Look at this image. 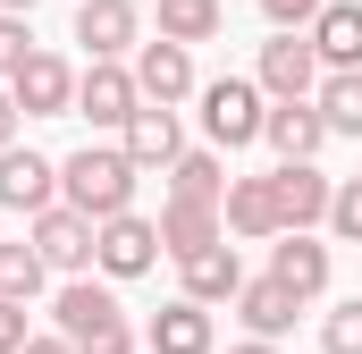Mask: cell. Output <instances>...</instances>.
I'll return each instance as SVG.
<instances>
[{
    "instance_id": "1",
    "label": "cell",
    "mask_w": 362,
    "mask_h": 354,
    "mask_svg": "<svg viewBox=\"0 0 362 354\" xmlns=\"http://www.w3.org/2000/svg\"><path fill=\"white\" fill-rule=\"evenodd\" d=\"M135 185H144V169L127 161V144H76V152L59 161V202H76L85 219L135 211Z\"/></svg>"
},
{
    "instance_id": "2",
    "label": "cell",
    "mask_w": 362,
    "mask_h": 354,
    "mask_svg": "<svg viewBox=\"0 0 362 354\" xmlns=\"http://www.w3.org/2000/svg\"><path fill=\"white\" fill-rule=\"evenodd\" d=\"M194 101H202V135H211L219 152H245V144H262L270 93L253 85V76H211V85H194Z\"/></svg>"
},
{
    "instance_id": "3",
    "label": "cell",
    "mask_w": 362,
    "mask_h": 354,
    "mask_svg": "<svg viewBox=\"0 0 362 354\" xmlns=\"http://www.w3.org/2000/svg\"><path fill=\"white\" fill-rule=\"evenodd\" d=\"M93 270H101V278H118V287L152 278V270H160V219H144V211L101 219V228H93Z\"/></svg>"
},
{
    "instance_id": "4",
    "label": "cell",
    "mask_w": 362,
    "mask_h": 354,
    "mask_svg": "<svg viewBox=\"0 0 362 354\" xmlns=\"http://www.w3.org/2000/svg\"><path fill=\"white\" fill-rule=\"evenodd\" d=\"M135 110H144L135 59H85L76 68V118H93V135H118Z\"/></svg>"
},
{
    "instance_id": "5",
    "label": "cell",
    "mask_w": 362,
    "mask_h": 354,
    "mask_svg": "<svg viewBox=\"0 0 362 354\" xmlns=\"http://www.w3.org/2000/svg\"><path fill=\"white\" fill-rule=\"evenodd\" d=\"M253 85L270 93V101H312L320 93V51H312V34L295 25V34H278L262 42V59H253Z\"/></svg>"
},
{
    "instance_id": "6",
    "label": "cell",
    "mask_w": 362,
    "mask_h": 354,
    "mask_svg": "<svg viewBox=\"0 0 362 354\" xmlns=\"http://www.w3.org/2000/svg\"><path fill=\"white\" fill-rule=\"evenodd\" d=\"M8 93H17V110H25V118H76V68H68L59 51H42V42L17 59Z\"/></svg>"
},
{
    "instance_id": "7",
    "label": "cell",
    "mask_w": 362,
    "mask_h": 354,
    "mask_svg": "<svg viewBox=\"0 0 362 354\" xmlns=\"http://www.w3.org/2000/svg\"><path fill=\"white\" fill-rule=\"evenodd\" d=\"M110 321H127V304H118V278H101V270L59 278V295H51V329H68V338L85 346L93 329H110Z\"/></svg>"
},
{
    "instance_id": "8",
    "label": "cell",
    "mask_w": 362,
    "mask_h": 354,
    "mask_svg": "<svg viewBox=\"0 0 362 354\" xmlns=\"http://www.w3.org/2000/svg\"><path fill=\"white\" fill-rule=\"evenodd\" d=\"M270 270L303 295V304H320L329 278H337V236H320V228H286V236H270Z\"/></svg>"
},
{
    "instance_id": "9",
    "label": "cell",
    "mask_w": 362,
    "mask_h": 354,
    "mask_svg": "<svg viewBox=\"0 0 362 354\" xmlns=\"http://www.w3.org/2000/svg\"><path fill=\"white\" fill-rule=\"evenodd\" d=\"M270 194H278V236H286V228H329V194H337V177L320 169V161H278V169H270Z\"/></svg>"
},
{
    "instance_id": "10",
    "label": "cell",
    "mask_w": 362,
    "mask_h": 354,
    "mask_svg": "<svg viewBox=\"0 0 362 354\" xmlns=\"http://www.w3.org/2000/svg\"><path fill=\"white\" fill-rule=\"evenodd\" d=\"M93 228L101 219H85L76 202H51V211H34L25 219V236H34V253L59 270V278H76V270H93Z\"/></svg>"
},
{
    "instance_id": "11",
    "label": "cell",
    "mask_w": 362,
    "mask_h": 354,
    "mask_svg": "<svg viewBox=\"0 0 362 354\" xmlns=\"http://www.w3.org/2000/svg\"><path fill=\"white\" fill-rule=\"evenodd\" d=\"M144 354H219V321H211V304L169 295V304L144 321Z\"/></svg>"
},
{
    "instance_id": "12",
    "label": "cell",
    "mask_w": 362,
    "mask_h": 354,
    "mask_svg": "<svg viewBox=\"0 0 362 354\" xmlns=\"http://www.w3.org/2000/svg\"><path fill=\"white\" fill-rule=\"evenodd\" d=\"M76 42H85V59H135L144 8L135 0H76Z\"/></svg>"
},
{
    "instance_id": "13",
    "label": "cell",
    "mask_w": 362,
    "mask_h": 354,
    "mask_svg": "<svg viewBox=\"0 0 362 354\" xmlns=\"http://www.w3.org/2000/svg\"><path fill=\"white\" fill-rule=\"evenodd\" d=\"M59 202V161L51 152H34V144H8L0 152V211H51Z\"/></svg>"
},
{
    "instance_id": "14",
    "label": "cell",
    "mask_w": 362,
    "mask_h": 354,
    "mask_svg": "<svg viewBox=\"0 0 362 354\" xmlns=\"http://www.w3.org/2000/svg\"><path fill=\"white\" fill-rule=\"evenodd\" d=\"M135 85H144V101H194V42H169V34H152V42H135Z\"/></svg>"
},
{
    "instance_id": "15",
    "label": "cell",
    "mask_w": 362,
    "mask_h": 354,
    "mask_svg": "<svg viewBox=\"0 0 362 354\" xmlns=\"http://www.w3.org/2000/svg\"><path fill=\"white\" fill-rule=\"evenodd\" d=\"M236 321H245V338H286L295 321H303V295L278 278V270H262V278H245L236 287V304H228Z\"/></svg>"
},
{
    "instance_id": "16",
    "label": "cell",
    "mask_w": 362,
    "mask_h": 354,
    "mask_svg": "<svg viewBox=\"0 0 362 354\" xmlns=\"http://www.w3.org/2000/svg\"><path fill=\"white\" fill-rule=\"evenodd\" d=\"M118 144H127V161H135V169L152 177V169H169V161L185 152V118L169 110V101H144V110L118 127Z\"/></svg>"
},
{
    "instance_id": "17",
    "label": "cell",
    "mask_w": 362,
    "mask_h": 354,
    "mask_svg": "<svg viewBox=\"0 0 362 354\" xmlns=\"http://www.w3.org/2000/svg\"><path fill=\"white\" fill-rule=\"evenodd\" d=\"M245 278H253V270L236 262V245L219 236V245H202V253H185V262H177V295H194V304H211V312H219V304H236V287H245Z\"/></svg>"
},
{
    "instance_id": "18",
    "label": "cell",
    "mask_w": 362,
    "mask_h": 354,
    "mask_svg": "<svg viewBox=\"0 0 362 354\" xmlns=\"http://www.w3.org/2000/svg\"><path fill=\"white\" fill-rule=\"evenodd\" d=\"M262 144H270L278 161H320V152H329V118H320V101H270Z\"/></svg>"
},
{
    "instance_id": "19",
    "label": "cell",
    "mask_w": 362,
    "mask_h": 354,
    "mask_svg": "<svg viewBox=\"0 0 362 354\" xmlns=\"http://www.w3.org/2000/svg\"><path fill=\"white\" fill-rule=\"evenodd\" d=\"M219 219H228V236H236V245H270V236H278L270 169H262V177H228V202H219Z\"/></svg>"
},
{
    "instance_id": "20",
    "label": "cell",
    "mask_w": 362,
    "mask_h": 354,
    "mask_svg": "<svg viewBox=\"0 0 362 354\" xmlns=\"http://www.w3.org/2000/svg\"><path fill=\"white\" fill-rule=\"evenodd\" d=\"M219 236H228L219 202H185V194H169V202H160V253H169V262L202 253V245H219Z\"/></svg>"
},
{
    "instance_id": "21",
    "label": "cell",
    "mask_w": 362,
    "mask_h": 354,
    "mask_svg": "<svg viewBox=\"0 0 362 354\" xmlns=\"http://www.w3.org/2000/svg\"><path fill=\"white\" fill-rule=\"evenodd\" d=\"M320 68H362V0H320V17L303 25Z\"/></svg>"
},
{
    "instance_id": "22",
    "label": "cell",
    "mask_w": 362,
    "mask_h": 354,
    "mask_svg": "<svg viewBox=\"0 0 362 354\" xmlns=\"http://www.w3.org/2000/svg\"><path fill=\"white\" fill-rule=\"evenodd\" d=\"M160 177H169V194H185V202H228V161H219V144H202V152L185 144Z\"/></svg>"
},
{
    "instance_id": "23",
    "label": "cell",
    "mask_w": 362,
    "mask_h": 354,
    "mask_svg": "<svg viewBox=\"0 0 362 354\" xmlns=\"http://www.w3.org/2000/svg\"><path fill=\"white\" fill-rule=\"evenodd\" d=\"M320 118H329V135H354L362 144V68H320Z\"/></svg>"
},
{
    "instance_id": "24",
    "label": "cell",
    "mask_w": 362,
    "mask_h": 354,
    "mask_svg": "<svg viewBox=\"0 0 362 354\" xmlns=\"http://www.w3.org/2000/svg\"><path fill=\"white\" fill-rule=\"evenodd\" d=\"M51 287V262L34 253V236H0V295H17V304H34Z\"/></svg>"
},
{
    "instance_id": "25",
    "label": "cell",
    "mask_w": 362,
    "mask_h": 354,
    "mask_svg": "<svg viewBox=\"0 0 362 354\" xmlns=\"http://www.w3.org/2000/svg\"><path fill=\"white\" fill-rule=\"evenodd\" d=\"M228 0H160V34L169 42H219Z\"/></svg>"
},
{
    "instance_id": "26",
    "label": "cell",
    "mask_w": 362,
    "mask_h": 354,
    "mask_svg": "<svg viewBox=\"0 0 362 354\" xmlns=\"http://www.w3.org/2000/svg\"><path fill=\"white\" fill-rule=\"evenodd\" d=\"M320 354H362V295L320 312Z\"/></svg>"
},
{
    "instance_id": "27",
    "label": "cell",
    "mask_w": 362,
    "mask_h": 354,
    "mask_svg": "<svg viewBox=\"0 0 362 354\" xmlns=\"http://www.w3.org/2000/svg\"><path fill=\"white\" fill-rule=\"evenodd\" d=\"M329 236H337V245H362V177H346V185L329 194Z\"/></svg>"
},
{
    "instance_id": "28",
    "label": "cell",
    "mask_w": 362,
    "mask_h": 354,
    "mask_svg": "<svg viewBox=\"0 0 362 354\" xmlns=\"http://www.w3.org/2000/svg\"><path fill=\"white\" fill-rule=\"evenodd\" d=\"M25 51H34V25H25L17 8H0V85L17 76V59H25Z\"/></svg>"
},
{
    "instance_id": "29",
    "label": "cell",
    "mask_w": 362,
    "mask_h": 354,
    "mask_svg": "<svg viewBox=\"0 0 362 354\" xmlns=\"http://www.w3.org/2000/svg\"><path fill=\"white\" fill-rule=\"evenodd\" d=\"M76 354H144V329H127V321H110V329H93Z\"/></svg>"
},
{
    "instance_id": "30",
    "label": "cell",
    "mask_w": 362,
    "mask_h": 354,
    "mask_svg": "<svg viewBox=\"0 0 362 354\" xmlns=\"http://www.w3.org/2000/svg\"><path fill=\"white\" fill-rule=\"evenodd\" d=\"M262 17H270L278 34H295V25H312V17H320V0H262Z\"/></svg>"
},
{
    "instance_id": "31",
    "label": "cell",
    "mask_w": 362,
    "mask_h": 354,
    "mask_svg": "<svg viewBox=\"0 0 362 354\" xmlns=\"http://www.w3.org/2000/svg\"><path fill=\"white\" fill-rule=\"evenodd\" d=\"M25 338H34V329H25V304H17V295H0V354H17Z\"/></svg>"
},
{
    "instance_id": "32",
    "label": "cell",
    "mask_w": 362,
    "mask_h": 354,
    "mask_svg": "<svg viewBox=\"0 0 362 354\" xmlns=\"http://www.w3.org/2000/svg\"><path fill=\"white\" fill-rule=\"evenodd\" d=\"M17 354H76V338H68V329H34Z\"/></svg>"
},
{
    "instance_id": "33",
    "label": "cell",
    "mask_w": 362,
    "mask_h": 354,
    "mask_svg": "<svg viewBox=\"0 0 362 354\" xmlns=\"http://www.w3.org/2000/svg\"><path fill=\"white\" fill-rule=\"evenodd\" d=\"M17 127H25V110H17V93L0 85V152H8V144H17Z\"/></svg>"
},
{
    "instance_id": "34",
    "label": "cell",
    "mask_w": 362,
    "mask_h": 354,
    "mask_svg": "<svg viewBox=\"0 0 362 354\" xmlns=\"http://www.w3.org/2000/svg\"><path fill=\"white\" fill-rule=\"evenodd\" d=\"M228 354H278V338H236Z\"/></svg>"
},
{
    "instance_id": "35",
    "label": "cell",
    "mask_w": 362,
    "mask_h": 354,
    "mask_svg": "<svg viewBox=\"0 0 362 354\" xmlns=\"http://www.w3.org/2000/svg\"><path fill=\"white\" fill-rule=\"evenodd\" d=\"M0 8H17V17H34V8H42V0H0Z\"/></svg>"
},
{
    "instance_id": "36",
    "label": "cell",
    "mask_w": 362,
    "mask_h": 354,
    "mask_svg": "<svg viewBox=\"0 0 362 354\" xmlns=\"http://www.w3.org/2000/svg\"><path fill=\"white\" fill-rule=\"evenodd\" d=\"M354 177H362V169H354Z\"/></svg>"
}]
</instances>
